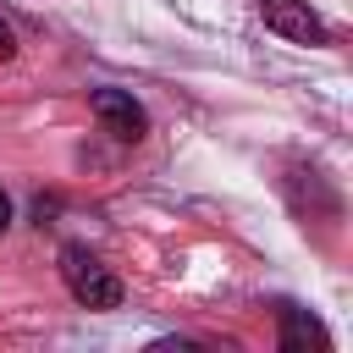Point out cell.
I'll list each match as a JSON object with an SVG mask.
<instances>
[{
	"label": "cell",
	"mask_w": 353,
	"mask_h": 353,
	"mask_svg": "<svg viewBox=\"0 0 353 353\" xmlns=\"http://www.w3.org/2000/svg\"><path fill=\"white\" fill-rule=\"evenodd\" d=\"M61 281L83 309H121V298H127L121 281L110 276V265H99V254H88L83 243L61 248Z\"/></svg>",
	"instance_id": "obj_1"
},
{
	"label": "cell",
	"mask_w": 353,
	"mask_h": 353,
	"mask_svg": "<svg viewBox=\"0 0 353 353\" xmlns=\"http://www.w3.org/2000/svg\"><path fill=\"white\" fill-rule=\"evenodd\" d=\"M94 116H99V127L110 132V138H121V143H138L143 132H149V116H143V105L127 94V88H94Z\"/></svg>",
	"instance_id": "obj_2"
},
{
	"label": "cell",
	"mask_w": 353,
	"mask_h": 353,
	"mask_svg": "<svg viewBox=\"0 0 353 353\" xmlns=\"http://www.w3.org/2000/svg\"><path fill=\"white\" fill-rule=\"evenodd\" d=\"M259 17H265L270 33H281L292 44H325V22L303 0H259Z\"/></svg>",
	"instance_id": "obj_3"
},
{
	"label": "cell",
	"mask_w": 353,
	"mask_h": 353,
	"mask_svg": "<svg viewBox=\"0 0 353 353\" xmlns=\"http://www.w3.org/2000/svg\"><path fill=\"white\" fill-rule=\"evenodd\" d=\"M281 353H325L331 347V336H325V325L309 314V309H292V303H281Z\"/></svg>",
	"instance_id": "obj_4"
},
{
	"label": "cell",
	"mask_w": 353,
	"mask_h": 353,
	"mask_svg": "<svg viewBox=\"0 0 353 353\" xmlns=\"http://www.w3.org/2000/svg\"><path fill=\"white\" fill-rule=\"evenodd\" d=\"M17 55V33H11V22L0 17V61H11Z\"/></svg>",
	"instance_id": "obj_5"
},
{
	"label": "cell",
	"mask_w": 353,
	"mask_h": 353,
	"mask_svg": "<svg viewBox=\"0 0 353 353\" xmlns=\"http://www.w3.org/2000/svg\"><path fill=\"white\" fill-rule=\"evenodd\" d=\"M11 226V199H6V188H0V232Z\"/></svg>",
	"instance_id": "obj_6"
}]
</instances>
